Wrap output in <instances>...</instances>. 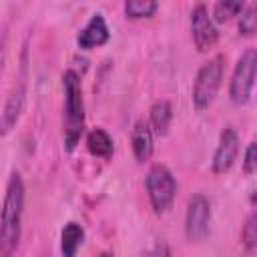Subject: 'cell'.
I'll list each match as a JSON object with an SVG mask.
<instances>
[{
	"mask_svg": "<svg viewBox=\"0 0 257 257\" xmlns=\"http://www.w3.org/2000/svg\"><path fill=\"white\" fill-rule=\"evenodd\" d=\"M255 30H257V6L255 4H249L247 8L241 10V16H239V34L251 36V34H255Z\"/></svg>",
	"mask_w": 257,
	"mask_h": 257,
	"instance_id": "obj_18",
	"label": "cell"
},
{
	"mask_svg": "<svg viewBox=\"0 0 257 257\" xmlns=\"http://www.w3.org/2000/svg\"><path fill=\"white\" fill-rule=\"evenodd\" d=\"M131 145H133L135 159L139 163H145L153 157L155 141H153V131H151L149 122H145V120L135 122V128H133V135H131Z\"/></svg>",
	"mask_w": 257,
	"mask_h": 257,
	"instance_id": "obj_11",
	"label": "cell"
},
{
	"mask_svg": "<svg viewBox=\"0 0 257 257\" xmlns=\"http://www.w3.org/2000/svg\"><path fill=\"white\" fill-rule=\"evenodd\" d=\"M145 187L155 213H163L173 205V199L177 195V181L165 165L157 163L149 169L145 177Z\"/></svg>",
	"mask_w": 257,
	"mask_h": 257,
	"instance_id": "obj_4",
	"label": "cell"
},
{
	"mask_svg": "<svg viewBox=\"0 0 257 257\" xmlns=\"http://www.w3.org/2000/svg\"><path fill=\"white\" fill-rule=\"evenodd\" d=\"M94 257H112L110 253H98V255H94Z\"/></svg>",
	"mask_w": 257,
	"mask_h": 257,
	"instance_id": "obj_21",
	"label": "cell"
},
{
	"mask_svg": "<svg viewBox=\"0 0 257 257\" xmlns=\"http://www.w3.org/2000/svg\"><path fill=\"white\" fill-rule=\"evenodd\" d=\"M24 96H26V82L20 80L18 86L10 92V96L4 104V110L0 114V137L10 133L14 128V124L18 122V118L22 114V108H24Z\"/></svg>",
	"mask_w": 257,
	"mask_h": 257,
	"instance_id": "obj_10",
	"label": "cell"
},
{
	"mask_svg": "<svg viewBox=\"0 0 257 257\" xmlns=\"http://www.w3.org/2000/svg\"><path fill=\"white\" fill-rule=\"evenodd\" d=\"M24 213V181L20 173H12L6 183V193L0 211V257H14L22 235Z\"/></svg>",
	"mask_w": 257,
	"mask_h": 257,
	"instance_id": "obj_1",
	"label": "cell"
},
{
	"mask_svg": "<svg viewBox=\"0 0 257 257\" xmlns=\"http://www.w3.org/2000/svg\"><path fill=\"white\" fill-rule=\"evenodd\" d=\"M237 155H239V137H237L235 128L227 126V128L221 133L219 145H217L215 155H213V163H211L213 173H217V175L227 173V171L233 167Z\"/></svg>",
	"mask_w": 257,
	"mask_h": 257,
	"instance_id": "obj_8",
	"label": "cell"
},
{
	"mask_svg": "<svg viewBox=\"0 0 257 257\" xmlns=\"http://www.w3.org/2000/svg\"><path fill=\"white\" fill-rule=\"evenodd\" d=\"M211 231V203L203 193H195L187 203L185 235L191 243H201Z\"/></svg>",
	"mask_w": 257,
	"mask_h": 257,
	"instance_id": "obj_6",
	"label": "cell"
},
{
	"mask_svg": "<svg viewBox=\"0 0 257 257\" xmlns=\"http://www.w3.org/2000/svg\"><path fill=\"white\" fill-rule=\"evenodd\" d=\"M171 118H173V106H171V102L169 100H157L151 106V112H149V126L159 137H163L169 131Z\"/></svg>",
	"mask_w": 257,
	"mask_h": 257,
	"instance_id": "obj_13",
	"label": "cell"
},
{
	"mask_svg": "<svg viewBox=\"0 0 257 257\" xmlns=\"http://www.w3.org/2000/svg\"><path fill=\"white\" fill-rule=\"evenodd\" d=\"M86 149H88V153L94 155V157L108 159V157L112 155V151H114V145H112L110 135H108L104 128L96 126V128H92V131L86 135Z\"/></svg>",
	"mask_w": 257,
	"mask_h": 257,
	"instance_id": "obj_14",
	"label": "cell"
},
{
	"mask_svg": "<svg viewBox=\"0 0 257 257\" xmlns=\"http://www.w3.org/2000/svg\"><path fill=\"white\" fill-rule=\"evenodd\" d=\"M223 72H225L223 54H215L213 58L203 62V66L197 70L195 84H193V96H191L197 110H205L215 100L221 80H223Z\"/></svg>",
	"mask_w": 257,
	"mask_h": 257,
	"instance_id": "obj_3",
	"label": "cell"
},
{
	"mask_svg": "<svg viewBox=\"0 0 257 257\" xmlns=\"http://www.w3.org/2000/svg\"><path fill=\"white\" fill-rule=\"evenodd\" d=\"M241 243L247 253L255 251V245H257V215H255V211L249 213V217L241 229Z\"/></svg>",
	"mask_w": 257,
	"mask_h": 257,
	"instance_id": "obj_17",
	"label": "cell"
},
{
	"mask_svg": "<svg viewBox=\"0 0 257 257\" xmlns=\"http://www.w3.org/2000/svg\"><path fill=\"white\" fill-rule=\"evenodd\" d=\"M143 257H171V249H169L167 243L159 241V243H155L151 249H147V251L143 253Z\"/></svg>",
	"mask_w": 257,
	"mask_h": 257,
	"instance_id": "obj_20",
	"label": "cell"
},
{
	"mask_svg": "<svg viewBox=\"0 0 257 257\" xmlns=\"http://www.w3.org/2000/svg\"><path fill=\"white\" fill-rule=\"evenodd\" d=\"M191 34H193V42L199 52H207L219 40V32L205 4H197L191 10Z\"/></svg>",
	"mask_w": 257,
	"mask_h": 257,
	"instance_id": "obj_7",
	"label": "cell"
},
{
	"mask_svg": "<svg viewBox=\"0 0 257 257\" xmlns=\"http://www.w3.org/2000/svg\"><path fill=\"white\" fill-rule=\"evenodd\" d=\"M62 90H64V149L72 153L80 143L84 133V100H82V84L80 76L74 70H66L62 74Z\"/></svg>",
	"mask_w": 257,
	"mask_h": 257,
	"instance_id": "obj_2",
	"label": "cell"
},
{
	"mask_svg": "<svg viewBox=\"0 0 257 257\" xmlns=\"http://www.w3.org/2000/svg\"><path fill=\"white\" fill-rule=\"evenodd\" d=\"M257 169V147L255 143H249L245 149V157H243V171L247 175H253Z\"/></svg>",
	"mask_w": 257,
	"mask_h": 257,
	"instance_id": "obj_19",
	"label": "cell"
},
{
	"mask_svg": "<svg viewBox=\"0 0 257 257\" xmlns=\"http://www.w3.org/2000/svg\"><path fill=\"white\" fill-rule=\"evenodd\" d=\"M159 4L155 0H126L124 14L128 18H151L157 12Z\"/></svg>",
	"mask_w": 257,
	"mask_h": 257,
	"instance_id": "obj_15",
	"label": "cell"
},
{
	"mask_svg": "<svg viewBox=\"0 0 257 257\" xmlns=\"http://www.w3.org/2000/svg\"><path fill=\"white\" fill-rule=\"evenodd\" d=\"M110 32H108V26H106V20L102 18V14H92L88 18V22L80 28V32L76 34V44L82 48V50H90V48H96V46H102L106 40H108Z\"/></svg>",
	"mask_w": 257,
	"mask_h": 257,
	"instance_id": "obj_9",
	"label": "cell"
},
{
	"mask_svg": "<svg viewBox=\"0 0 257 257\" xmlns=\"http://www.w3.org/2000/svg\"><path fill=\"white\" fill-rule=\"evenodd\" d=\"M84 241V229L82 225L70 221L64 225L62 233H60V251H62V257H76V251L80 249Z\"/></svg>",
	"mask_w": 257,
	"mask_h": 257,
	"instance_id": "obj_12",
	"label": "cell"
},
{
	"mask_svg": "<svg viewBox=\"0 0 257 257\" xmlns=\"http://www.w3.org/2000/svg\"><path fill=\"white\" fill-rule=\"evenodd\" d=\"M245 8L243 2L239 0H219L215 6H213V18L217 22H225L237 14H241V10Z\"/></svg>",
	"mask_w": 257,
	"mask_h": 257,
	"instance_id": "obj_16",
	"label": "cell"
},
{
	"mask_svg": "<svg viewBox=\"0 0 257 257\" xmlns=\"http://www.w3.org/2000/svg\"><path fill=\"white\" fill-rule=\"evenodd\" d=\"M255 66H257V52L255 48H247L239 56L229 82V96L235 104H245L251 98V90L255 82Z\"/></svg>",
	"mask_w": 257,
	"mask_h": 257,
	"instance_id": "obj_5",
	"label": "cell"
}]
</instances>
